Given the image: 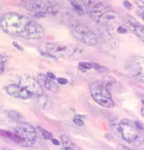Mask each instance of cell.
<instances>
[{
	"label": "cell",
	"instance_id": "obj_1",
	"mask_svg": "<svg viewBox=\"0 0 144 150\" xmlns=\"http://www.w3.org/2000/svg\"><path fill=\"white\" fill-rule=\"evenodd\" d=\"M0 27L6 34L27 40H41L44 29L30 18L16 12H6L0 18Z\"/></svg>",
	"mask_w": 144,
	"mask_h": 150
},
{
	"label": "cell",
	"instance_id": "obj_2",
	"mask_svg": "<svg viewBox=\"0 0 144 150\" xmlns=\"http://www.w3.org/2000/svg\"><path fill=\"white\" fill-rule=\"evenodd\" d=\"M84 11L97 23L107 27H114L118 16L109 6L99 1H82Z\"/></svg>",
	"mask_w": 144,
	"mask_h": 150
},
{
	"label": "cell",
	"instance_id": "obj_3",
	"mask_svg": "<svg viewBox=\"0 0 144 150\" xmlns=\"http://www.w3.org/2000/svg\"><path fill=\"white\" fill-rule=\"evenodd\" d=\"M41 55L52 59H76L83 55V50L75 45L47 43L39 47Z\"/></svg>",
	"mask_w": 144,
	"mask_h": 150
},
{
	"label": "cell",
	"instance_id": "obj_4",
	"mask_svg": "<svg viewBox=\"0 0 144 150\" xmlns=\"http://www.w3.org/2000/svg\"><path fill=\"white\" fill-rule=\"evenodd\" d=\"M4 133L14 142L25 147H30L37 141L36 128L28 122H21L13 132H4Z\"/></svg>",
	"mask_w": 144,
	"mask_h": 150
},
{
	"label": "cell",
	"instance_id": "obj_5",
	"mask_svg": "<svg viewBox=\"0 0 144 150\" xmlns=\"http://www.w3.org/2000/svg\"><path fill=\"white\" fill-rule=\"evenodd\" d=\"M90 92L93 100L104 108H111L115 105L107 84L102 81H94L90 85Z\"/></svg>",
	"mask_w": 144,
	"mask_h": 150
},
{
	"label": "cell",
	"instance_id": "obj_6",
	"mask_svg": "<svg viewBox=\"0 0 144 150\" xmlns=\"http://www.w3.org/2000/svg\"><path fill=\"white\" fill-rule=\"evenodd\" d=\"M24 5L28 11L39 17L57 14L61 8L59 3L55 1H26Z\"/></svg>",
	"mask_w": 144,
	"mask_h": 150
},
{
	"label": "cell",
	"instance_id": "obj_7",
	"mask_svg": "<svg viewBox=\"0 0 144 150\" xmlns=\"http://www.w3.org/2000/svg\"><path fill=\"white\" fill-rule=\"evenodd\" d=\"M70 31L73 36L81 43L89 46H95L97 44L96 34L84 23L75 22L72 23L70 26Z\"/></svg>",
	"mask_w": 144,
	"mask_h": 150
},
{
	"label": "cell",
	"instance_id": "obj_8",
	"mask_svg": "<svg viewBox=\"0 0 144 150\" xmlns=\"http://www.w3.org/2000/svg\"><path fill=\"white\" fill-rule=\"evenodd\" d=\"M118 129L124 141L134 143L140 139V131L136 129L135 123L129 119H122L118 125Z\"/></svg>",
	"mask_w": 144,
	"mask_h": 150
},
{
	"label": "cell",
	"instance_id": "obj_9",
	"mask_svg": "<svg viewBox=\"0 0 144 150\" xmlns=\"http://www.w3.org/2000/svg\"><path fill=\"white\" fill-rule=\"evenodd\" d=\"M144 59L138 55L130 56L126 61V68L127 71L140 82L143 83Z\"/></svg>",
	"mask_w": 144,
	"mask_h": 150
},
{
	"label": "cell",
	"instance_id": "obj_10",
	"mask_svg": "<svg viewBox=\"0 0 144 150\" xmlns=\"http://www.w3.org/2000/svg\"><path fill=\"white\" fill-rule=\"evenodd\" d=\"M18 84L27 91L32 99H39L43 95V90L37 79L31 76H24L20 77Z\"/></svg>",
	"mask_w": 144,
	"mask_h": 150
},
{
	"label": "cell",
	"instance_id": "obj_11",
	"mask_svg": "<svg viewBox=\"0 0 144 150\" xmlns=\"http://www.w3.org/2000/svg\"><path fill=\"white\" fill-rule=\"evenodd\" d=\"M6 93L9 96L21 100L32 99L31 96L21 85L17 84H10L5 87Z\"/></svg>",
	"mask_w": 144,
	"mask_h": 150
},
{
	"label": "cell",
	"instance_id": "obj_12",
	"mask_svg": "<svg viewBox=\"0 0 144 150\" xmlns=\"http://www.w3.org/2000/svg\"><path fill=\"white\" fill-rule=\"evenodd\" d=\"M125 20L127 27L129 30L135 34L140 40L143 42L144 28L143 26L132 16L127 14L125 16Z\"/></svg>",
	"mask_w": 144,
	"mask_h": 150
},
{
	"label": "cell",
	"instance_id": "obj_13",
	"mask_svg": "<svg viewBox=\"0 0 144 150\" xmlns=\"http://www.w3.org/2000/svg\"><path fill=\"white\" fill-rule=\"evenodd\" d=\"M37 81L42 88H44L53 92H57L59 90L58 84L55 82L54 80L48 78L46 74H39L37 76Z\"/></svg>",
	"mask_w": 144,
	"mask_h": 150
},
{
	"label": "cell",
	"instance_id": "obj_14",
	"mask_svg": "<svg viewBox=\"0 0 144 150\" xmlns=\"http://www.w3.org/2000/svg\"><path fill=\"white\" fill-rule=\"evenodd\" d=\"M71 5L73 6L75 11L78 14L83 15L85 13L84 5L82 1H70Z\"/></svg>",
	"mask_w": 144,
	"mask_h": 150
},
{
	"label": "cell",
	"instance_id": "obj_15",
	"mask_svg": "<svg viewBox=\"0 0 144 150\" xmlns=\"http://www.w3.org/2000/svg\"><path fill=\"white\" fill-rule=\"evenodd\" d=\"M37 128L39 129V131L41 132L42 137L44 140H51L53 138V135L50 132H48V130L44 129L43 128L40 126H37Z\"/></svg>",
	"mask_w": 144,
	"mask_h": 150
},
{
	"label": "cell",
	"instance_id": "obj_16",
	"mask_svg": "<svg viewBox=\"0 0 144 150\" xmlns=\"http://www.w3.org/2000/svg\"><path fill=\"white\" fill-rule=\"evenodd\" d=\"M73 122L75 125L79 127L84 126L85 121L84 119V116L80 115H76L73 119Z\"/></svg>",
	"mask_w": 144,
	"mask_h": 150
},
{
	"label": "cell",
	"instance_id": "obj_17",
	"mask_svg": "<svg viewBox=\"0 0 144 150\" xmlns=\"http://www.w3.org/2000/svg\"><path fill=\"white\" fill-rule=\"evenodd\" d=\"M78 68L81 71L83 72H86V71L91 70L92 68L91 64L90 63H87V62H80L78 63Z\"/></svg>",
	"mask_w": 144,
	"mask_h": 150
},
{
	"label": "cell",
	"instance_id": "obj_18",
	"mask_svg": "<svg viewBox=\"0 0 144 150\" xmlns=\"http://www.w3.org/2000/svg\"><path fill=\"white\" fill-rule=\"evenodd\" d=\"M6 59L4 55L0 54V75H1L5 71Z\"/></svg>",
	"mask_w": 144,
	"mask_h": 150
},
{
	"label": "cell",
	"instance_id": "obj_19",
	"mask_svg": "<svg viewBox=\"0 0 144 150\" xmlns=\"http://www.w3.org/2000/svg\"><path fill=\"white\" fill-rule=\"evenodd\" d=\"M63 147L61 148V150H77L76 148L75 147L74 144L71 142V141L66 143V144H63Z\"/></svg>",
	"mask_w": 144,
	"mask_h": 150
},
{
	"label": "cell",
	"instance_id": "obj_20",
	"mask_svg": "<svg viewBox=\"0 0 144 150\" xmlns=\"http://www.w3.org/2000/svg\"><path fill=\"white\" fill-rule=\"evenodd\" d=\"M91 66H92V68H94L97 71H107V69L102 65H100L98 63H91Z\"/></svg>",
	"mask_w": 144,
	"mask_h": 150
},
{
	"label": "cell",
	"instance_id": "obj_21",
	"mask_svg": "<svg viewBox=\"0 0 144 150\" xmlns=\"http://www.w3.org/2000/svg\"><path fill=\"white\" fill-rule=\"evenodd\" d=\"M134 123H135V127L138 131H142L143 129V124L142 123L141 121H140V120H136V121L134 122Z\"/></svg>",
	"mask_w": 144,
	"mask_h": 150
},
{
	"label": "cell",
	"instance_id": "obj_22",
	"mask_svg": "<svg viewBox=\"0 0 144 150\" xmlns=\"http://www.w3.org/2000/svg\"><path fill=\"white\" fill-rule=\"evenodd\" d=\"M117 32L120 34H125L128 32V29L123 27V26L120 25V26H119V27L117 28Z\"/></svg>",
	"mask_w": 144,
	"mask_h": 150
},
{
	"label": "cell",
	"instance_id": "obj_23",
	"mask_svg": "<svg viewBox=\"0 0 144 150\" xmlns=\"http://www.w3.org/2000/svg\"><path fill=\"white\" fill-rule=\"evenodd\" d=\"M12 45L14 46L16 49H18L19 51H21L23 52V47L21 46V45L20 44H19L17 41H14L12 43Z\"/></svg>",
	"mask_w": 144,
	"mask_h": 150
},
{
	"label": "cell",
	"instance_id": "obj_24",
	"mask_svg": "<svg viewBox=\"0 0 144 150\" xmlns=\"http://www.w3.org/2000/svg\"><path fill=\"white\" fill-rule=\"evenodd\" d=\"M57 83H59L61 84H62V85H64V84H66L68 83V80L66 79H65V78H63V77H59V78H57L56 79Z\"/></svg>",
	"mask_w": 144,
	"mask_h": 150
},
{
	"label": "cell",
	"instance_id": "obj_25",
	"mask_svg": "<svg viewBox=\"0 0 144 150\" xmlns=\"http://www.w3.org/2000/svg\"><path fill=\"white\" fill-rule=\"evenodd\" d=\"M123 5L125 6V7L128 9V10H131L133 8V5L129 1H125L123 2Z\"/></svg>",
	"mask_w": 144,
	"mask_h": 150
},
{
	"label": "cell",
	"instance_id": "obj_26",
	"mask_svg": "<svg viewBox=\"0 0 144 150\" xmlns=\"http://www.w3.org/2000/svg\"><path fill=\"white\" fill-rule=\"evenodd\" d=\"M46 75H47V76L48 78H50V79H51L52 80H55V79H57V77H56V76H55V75L54 73L51 72V71H48Z\"/></svg>",
	"mask_w": 144,
	"mask_h": 150
},
{
	"label": "cell",
	"instance_id": "obj_27",
	"mask_svg": "<svg viewBox=\"0 0 144 150\" xmlns=\"http://www.w3.org/2000/svg\"><path fill=\"white\" fill-rule=\"evenodd\" d=\"M136 14H138V16H140V18H141V19H143V9H140L139 8L138 11H136Z\"/></svg>",
	"mask_w": 144,
	"mask_h": 150
},
{
	"label": "cell",
	"instance_id": "obj_28",
	"mask_svg": "<svg viewBox=\"0 0 144 150\" xmlns=\"http://www.w3.org/2000/svg\"><path fill=\"white\" fill-rule=\"evenodd\" d=\"M136 3H137V5H138V6L139 7V8L140 9H143V3H144V1H135Z\"/></svg>",
	"mask_w": 144,
	"mask_h": 150
},
{
	"label": "cell",
	"instance_id": "obj_29",
	"mask_svg": "<svg viewBox=\"0 0 144 150\" xmlns=\"http://www.w3.org/2000/svg\"><path fill=\"white\" fill-rule=\"evenodd\" d=\"M51 141L52 142V143L55 146H60L61 145V142L57 140L56 139H54V138H52L51 139Z\"/></svg>",
	"mask_w": 144,
	"mask_h": 150
},
{
	"label": "cell",
	"instance_id": "obj_30",
	"mask_svg": "<svg viewBox=\"0 0 144 150\" xmlns=\"http://www.w3.org/2000/svg\"><path fill=\"white\" fill-rule=\"evenodd\" d=\"M119 150H135V149H131V148H128V147H127V146H126L121 145V146H120Z\"/></svg>",
	"mask_w": 144,
	"mask_h": 150
},
{
	"label": "cell",
	"instance_id": "obj_31",
	"mask_svg": "<svg viewBox=\"0 0 144 150\" xmlns=\"http://www.w3.org/2000/svg\"><path fill=\"white\" fill-rule=\"evenodd\" d=\"M143 99H142V103H141V115L142 117H143Z\"/></svg>",
	"mask_w": 144,
	"mask_h": 150
},
{
	"label": "cell",
	"instance_id": "obj_32",
	"mask_svg": "<svg viewBox=\"0 0 144 150\" xmlns=\"http://www.w3.org/2000/svg\"><path fill=\"white\" fill-rule=\"evenodd\" d=\"M0 150H15L12 148H6V147H1L0 148Z\"/></svg>",
	"mask_w": 144,
	"mask_h": 150
}]
</instances>
